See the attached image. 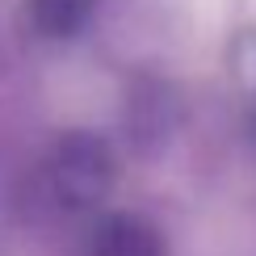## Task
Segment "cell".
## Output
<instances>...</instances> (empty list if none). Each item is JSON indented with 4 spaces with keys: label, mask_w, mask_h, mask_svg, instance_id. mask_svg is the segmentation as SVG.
Here are the masks:
<instances>
[{
    "label": "cell",
    "mask_w": 256,
    "mask_h": 256,
    "mask_svg": "<svg viewBox=\"0 0 256 256\" xmlns=\"http://www.w3.org/2000/svg\"><path fill=\"white\" fill-rule=\"evenodd\" d=\"M92 0H30V17L42 34L50 38H72L88 26Z\"/></svg>",
    "instance_id": "obj_3"
},
{
    "label": "cell",
    "mask_w": 256,
    "mask_h": 256,
    "mask_svg": "<svg viewBox=\"0 0 256 256\" xmlns=\"http://www.w3.org/2000/svg\"><path fill=\"white\" fill-rule=\"evenodd\" d=\"M92 256H168L156 227H147L134 214H114L92 236Z\"/></svg>",
    "instance_id": "obj_2"
},
{
    "label": "cell",
    "mask_w": 256,
    "mask_h": 256,
    "mask_svg": "<svg viewBox=\"0 0 256 256\" xmlns=\"http://www.w3.org/2000/svg\"><path fill=\"white\" fill-rule=\"evenodd\" d=\"M114 185V156L97 134H68L50 152V194L63 210H88Z\"/></svg>",
    "instance_id": "obj_1"
}]
</instances>
